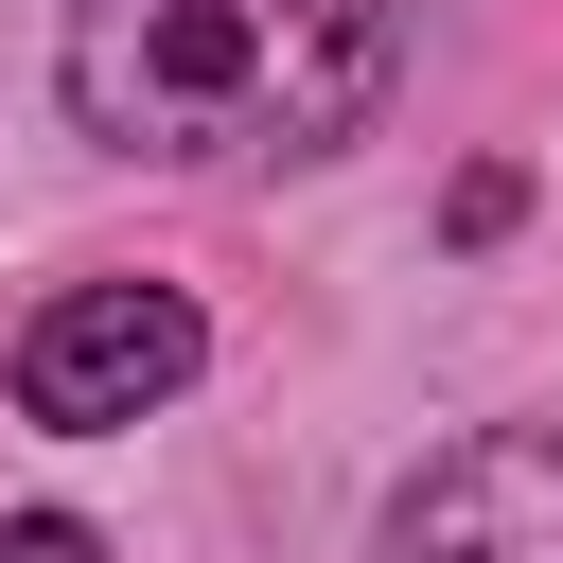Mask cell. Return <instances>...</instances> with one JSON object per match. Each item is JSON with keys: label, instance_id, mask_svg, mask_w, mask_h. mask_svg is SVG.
Segmentation results:
<instances>
[{"label": "cell", "instance_id": "6da1fadb", "mask_svg": "<svg viewBox=\"0 0 563 563\" xmlns=\"http://www.w3.org/2000/svg\"><path fill=\"white\" fill-rule=\"evenodd\" d=\"M405 0H70L53 88L106 158H317L387 106Z\"/></svg>", "mask_w": 563, "mask_h": 563}, {"label": "cell", "instance_id": "7a4b0ae2", "mask_svg": "<svg viewBox=\"0 0 563 563\" xmlns=\"http://www.w3.org/2000/svg\"><path fill=\"white\" fill-rule=\"evenodd\" d=\"M194 299L176 282H70V299H35V334H18V422H53V440H123V422H158L176 387H194Z\"/></svg>", "mask_w": 563, "mask_h": 563}, {"label": "cell", "instance_id": "3957f363", "mask_svg": "<svg viewBox=\"0 0 563 563\" xmlns=\"http://www.w3.org/2000/svg\"><path fill=\"white\" fill-rule=\"evenodd\" d=\"M387 563H563V422H493L405 475Z\"/></svg>", "mask_w": 563, "mask_h": 563}, {"label": "cell", "instance_id": "277c9868", "mask_svg": "<svg viewBox=\"0 0 563 563\" xmlns=\"http://www.w3.org/2000/svg\"><path fill=\"white\" fill-rule=\"evenodd\" d=\"M0 563H106L88 510H0Z\"/></svg>", "mask_w": 563, "mask_h": 563}]
</instances>
